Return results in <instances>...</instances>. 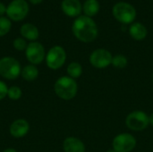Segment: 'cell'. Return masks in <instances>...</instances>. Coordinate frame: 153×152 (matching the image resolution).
<instances>
[{"instance_id":"cell-1","label":"cell","mask_w":153,"mask_h":152,"mask_svg":"<svg viewBox=\"0 0 153 152\" xmlns=\"http://www.w3.org/2000/svg\"><path fill=\"white\" fill-rule=\"evenodd\" d=\"M72 31L77 39L84 43L94 41L99 33L95 22L86 15H81L74 20Z\"/></svg>"},{"instance_id":"cell-2","label":"cell","mask_w":153,"mask_h":152,"mask_svg":"<svg viewBox=\"0 0 153 152\" xmlns=\"http://www.w3.org/2000/svg\"><path fill=\"white\" fill-rule=\"evenodd\" d=\"M54 90L57 97L64 100L73 99L78 91V85L74 79L69 76L58 78L54 85Z\"/></svg>"},{"instance_id":"cell-3","label":"cell","mask_w":153,"mask_h":152,"mask_svg":"<svg viewBox=\"0 0 153 152\" xmlns=\"http://www.w3.org/2000/svg\"><path fill=\"white\" fill-rule=\"evenodd\" d=\"M114 17L123 24L132 23L136 17V11L134 7L126 2H118L113 7Z\"/></svg>"},{"instance_id":"cell-4","label":"cell","mask_w":153,"mask_h":152,"mask_svg":"<svg viewBox=\"0 0 153 152\" xmlns=\"http://www.w3.org/2000/svg\"><path fill=\"white\" fill-rule=\"evenodd\" d=\"M22 68L19 61L11 56L0 59V75L7 80H14L21 75Z\"/></svg>"},{"instance_id":"cell-5","label":"cell","mask_w":153,"mask_h":152,"mask_svg":"<svg viewBox=\"0 0 153 152\" xmlns=\"http://www.w3.org/2000/svg\"><path fill=\"white\" fill-rule=\"evenodd\" d=\"M29 4L26 0H13L6 7V16L11 21L21 22L29 13Z\"/></svg>"},{"instance_id":"cell-6","label":"cell","mask_w":153,"mask_h":152,"mask_svg":"<svg viewBox=\"0 0 153 152\" xmlns=\"http://www.w3.org/2000/svg\"><path fill=\"white\" fill-rule=\"evenodd\" d=\"M126 125L132 131L142 132L150 125L149 116L142 110H134L127 115Z\"/></svg>"},{"instance_id":"cell-7","label":"cell","mask_w":153,"mask_h":152,"mask_svg":"<svg viewBox=\"0 0 153 152\" xmlns=\"http://www.w3.org/2000/svg\"><path fill=\"white\" fill-rule=\"evenodd\" d=\"M45 59L48 68L57 70L65 65L66 60V52L61 46H54L48 50Z\"/></svg>"},{"instance_id":"cell-8","label":"cell","mask_w":153,"mask_h":152,"mask_svg":"<svg viewBox=\"0 0 153 152\" xmlns=\"http://www.w3.org/2000/svg\"><path fill=\"white\" fill-rule=\"evenodd\" d=\"M136 139L128 133H119L113 139V150L117 152H131L136 147Z\"/></svg>"},{"instance_id":"cell-9","label":"cell","mask_w":153,"mask_h":152,"mask_svg":"<svg viewBox=\"0 0 153 152\" xmlns=\"http://www.w3.org/2000/svg\"><path fill=\"white\" fill-rule=\"evenodd\" d=\"M25 56L30 65H39L46 58L45 48L39 42L32 41L28 44L25 49Z\"/></svg>"},{"instance_id":"cell-10","label":"cell","mask_w":153,"mask_h":152,"mask_svg":"<svg viewBox=\"0 0 153 152\" xmlns=\"http://www.w3.org/2000/svg\"><path fill=\"white\" fill-rule=\"evenodd\" d=\"M112 58L113 56L108 50L104 48H98L91 54L90 63L95 68L104 69L111 65Z\"/></svg>"},{"instance_id":"cell-11","label":"cell","mask_w":153,"mask_h":152,"mask_svg":"<svg viewBox=\"0 0 153 152\" xmlns=\"http://www.w3.org/2000/svg\"><path fill=\"white\" fill-rule=\"evenodd\" d=\"M30 130V125L25 119H17L10 125V134L16 139L24 137Z\"/></svg>"},{"instance_id":"cell-12","label":"cell","mask_w":153,"mask_h":152,"mask_svg":"<svg viewBox=\"0 0 153 152\" xmlns=\"http://www.w3.org/2000/svg\"><path fill=\"white\" fill-rule=\"evenodd\" d=\"M61 9L69 17H76L82 12V4L79 0H63Z\"/></svg>"},{"instance_id":"cell-13","label":"cell","mask_w":153,"mask_h":152,"mask_svg":"<svg viewBox=\"0 0 153 152\" xmlns=\"http://www.w3.org/2000/svg\"><path fill=\"white\" fill-rule=\"evenodd\" d=\"M65 152H85L84 143L76 137H67L63 142Z\"/></svg>"},{"instance_id":"cell-14","label":"cell","mask_w":153,"mask_h":152,"mask_svg":"<svg viewBox=\"0 0 153 152\" xmlns=\"http://www.w3.org/2000/svg\"><path fill=\"white\" fill-rule=\"evenodd\" d=\"M20 33H21V35H22V37L23 39L30 40L31 42L38 39L39 36V29L34 24L30 23V22L24 23V24H22L21 26Z\"/></svg>"},{"instance_id":"cell-15","label":"cell","mask_w":153,"mask_h":152,"mask_svg":"<svg viewBox=\"0 0 153 152\" xmlns=\"http://www.w3.org/2000/svg\"><path fill=\"white\" fill-rule=\"evenodd\" d=\"M130 36L135 40H143L147 37L148 31L146 27L141 22H134L129 28Z\"/></svg>"},{"instance_id":"cell-16","label":"cell","mask_w":153,"mask_h":152,"mask_svg":"<svg viewBox=\"0 0 153 152\" xmlns=\"http://www.w3.org/2000/svg\"><path fill=\"white\" fill-rule=\"evenodd\" d=\"M22 77L27 82H32L36 80L39 76V70L36 65H25L21 72Z\"/></svg>"},{"instance_id":"cell-17","label":"cell","mask_w":153,"mask_h":152,"mask_svg":"<svg viewBox=\"0 0 153 152\" xmlns=\"http://www.w3.org/2000/svg\"><path fill=\"white\" fill-rule=\"evenodd\" d=\"M83 13L88 17L96 15L100 11V3L97 0H86L82 5Z\"/></svg>"},{"instance_id":"cell-18","label":"cell","mask_w":153,"mask_h":152,"mask_svg":"<svg viewBox=\"0 0 153 152\" xmlns=\"http://www.w3.org/2000/svg\"><path fill=\"white\" fill-rule=\"evenodd\" d=\"M66 72H67L69 77H71L73 79H77L82 73V67L81 64H79L77 62H72L68 65Z\"/></svg>"},{"instance_id":"cell-19","label":"cell","mask_w":153,"mask_h":152,"mask_svg":"<svg viewBox=\"0 0 153 152\" xmlns=\"http://www.w3.org/2000/svg\"><path fill=\"white\" fill-rule=\"evenodd\" d=\"M128 64V60L126 58V56H125L124 55H117L115 56H113L112 58V62L111 65L117 69H124L126 67Z\"/></svg>"},{"instance_id":"cell-20","label":"cell","mask_w":153,"mask_h":152,"mask_svg":"<svg viewBox=\"0 0 153 152\" xmlns=\"http://www.w3.org/2000/svg\"><path fill=\"white\" fill-rule=\"evenodd\" d=\"M12 28V21L4 16L0 17V37L5 36Z\"/></svg>"},{"instance_id":"cell-21","label":"cell","mask_w":153,"mask_h":152,"mask_svg":"<svg viewBox=\"0 0 153 152\" xmlns=\"http://www.w3.org/2000/svg\"><path fill=\"white\" fill-rule=\"evenodd\" d=\"M7 97L12 100H18L22 97V90L17 86H12L8 88Z\"/></svg>"},{"instance_id":"cell-22","label":"cell","mask_w":153,"mask_h":152,"mask_svg":"<svg viewBox=\"0 0 153 152\" xmlns=\"http://www.w3.org/2000/svg\"><path fill=\"white\" fill-rule=\"evenodd\" d=\"M13 47L18 50V51H25L28 44L25 39L23 38H16L13 41Z\"/></svg>"},{"instance_id":"cell-23","label":"cell","mask_w":153,"mask_h":152,"mask_svg":"<svg viewBox=\"0 0 153 152\" xmlns=\"http://www.w3.org/2000/svg\"><path fill=\"white\" fill-rule=\"evenodd\" d=\"M7 91H8L7 85L4 82L0 81V100L4 99L7 96Z\"/></svg>"},{"instance_id":"cell-24","label":"cell","mask_w":153,"mask_h":152,"mask_svg":"<svg viewBox=\"0 0 153 152\" xmlns=\"http://www.w3.org/2000/svg\"><path fill=\"white\" fill-rule=\"evenodd\" d=\"M6 13V6L4 3L0 2V17H2Z\"/></svg>"},{"instance_id":"cell-25","label":"cell","mask_w":153,"mask_h":152,"mask_svg":"<svg viewBox=\"0 0 153 152\" xmlns=\"http://www.w3.org/2000/svg\"><path fill=\"white\" fill-rule=\"evenodd\" d=\"M42 1H43V0H29V2H30L31 4H34V5H36V4H39Z\"/></svg>"},{"instance_id":"cell-26","label":"cell","mask_w":153,"mask_h":152,"mask_svg":"<svg viewBox=\"0 0 153 152\" xmlns=\"http://www.w3.org/2000/svg\"><path fill=\"white\" fill-rule=\"evenodd\" d=\"M149 120H150V125L153 126V113L151 116H149Z\"/></svg>"},{"instance_id":"cell-27","label":"cell","mask_w":153,"mask_h":152,"mask_svg":"<svg viewBox=\"0 0 153 152\" xmlns=\"http://www.w3.org/2000/svg\"><path fill=\"white\" fill-rule=\"evenodd\" d=\"M3 152H17V151H16L14 149H11V148H10V149H6V150H4Z\"/></svg>"},{"instance_id":"cell-28","label":"cell","mask_w":153,"mask_h":152,"mask_svg":"<svg viewBox=\"0 0 153 152\" xmlns=\"http://www.w3.org/2000/svg\"><path fill=\"white\" fill-rule=\"evenodd\" d=\"M106 152H117V151H114V150L112 149V150H108V151H107Z\"/></svg>"},{"instance_id":"cell-29","label":"cell","mask_w":153,"mask_h":152,"mask_svg":"<svg viewBox=\"0 0 153 152\" xmlns=\"http://www.w3.org/2000/svg\"><path fill=\"white\" fill-rule=\"evenodd\" d=\"M152 80H153V74H152Z\"/></svg>"}]
</instances>
